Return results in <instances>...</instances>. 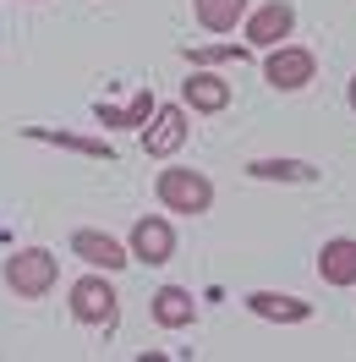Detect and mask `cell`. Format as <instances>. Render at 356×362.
<instances>
[{
    "label": "cell",
    "instance_id": "obj_15",
    "mask_svg": "<svg viewBox=\"0 0 356 362\" xmlns=\"http://www.w3.org/2000/svg\"><path fill=\"white\" fill-rule=\"evenodd\" d=\"M247 176L252 181H318L312 159H247Z\"/></svg>",
    "mask_w": 356,
    "mask_h": 362
},
{
    "label": "cell",
    "instance_id": "obj_17",
    "mask_svg": "<svg viewBox=\"0 0 356 362\" xmlns=\"http://www.w3.org/2000/svg\"><path fill=\"white\" fill-rule=\"evenodd\" d=\"M252 55V45H198V49H186V61L192 66H214V61H247Z\"/></svg>",
    "mask_w": 356,
    "mask_h": 362
},
{
    "label": "cell",
    "instance_id": "obj_16",
    "mask_svg": "<svg viewBox=\"0 0 356 362\" xmlns=\"http://www.w3.org/2000/svg\"><path fill=\"white\" fill-rule=\"evenodd\" d=\"M23 137L55 143V148H71V154H88V159H115V148L105 143V137H71V132H49V127H23Z\"/></svg>",
    "mask_w": 356,
    "mask_h": 362
},
{
    "label": "cell",
    "instance_id": "obj_7",
    "mask_svg": "<svg viewBox=\"0 0 356 362\" xmlns=\"http://www.w3.org/2000/svg\"><path fill=\"white\" fill-rule=\"evenodd\" d=\"M71 252L88 264V269H105V274H115V269H126L132 264V252L121 247L115 236H105V230H93V226H83V230H71Z\"/></svg>",
    "mask_w": 356,
    "mask_h": 362
},
{
    "label": "cell",
    "instance_id": "obj_11",
    "mask_svg": "<svg viewBox=\"0 0 356 362\" xmlns=\"http://www.w3.org/2000/svg\"><path fill=\"white\" fill-rule=\"evenodd\" d=\"M318 274L324 286H356V236H334L318 247Z\"/></svg>",
    "mask_w": 356,
    "mask_h": 362
},
{
    "label": "cell",
    "instance_id": "obj_14",
    "mask_svg": "<svg viewBox=\"0 0 356 362\" xmlns=\"http://www.w3.org/2000/svg\"><path fill=\"white\" fill-rule=\"evenodd\" d=\"M192 17L208 33H236V23H247V0H192Z\"/></svg>",
    "mask_w": 356,
    "mask_h": 362
},
{
    "label": "cell",
    "instance_id": "obj_1",
    "mask_svg": "<svg viewBox=\"0 0 356 362\" xmlns=\"http://www.w3.org/2000/svg\"><path fill=\"white\" fill-rule=\"evenodd\" d=\"M154 198L170 214H208L214 209V181L203 176V170H192V165H170V170H159Z\"/></svg>",
    "mask_w": 356,
    "mask_h": 362
},
{
    "label": "cell",
    "instance_id": "obj_6",
    "mask_svg": "<svg viewBox=\"0 0 356 362\" xmlns=\"http://www.w3.org/2000/svg\"><path fill=\"white\" fill-rule=\"evenodd\" d=\"M186 143V105H159L143 127V154L148 159H170Z\"/></svg>",
    "mask_w": 356,
    "mask_h": 362
},
{
    "label": "cell",
    "instance_id": "obj_13",
    "mask_svg": "<svg viewBox=\"0 0 356 362\" xmlns=\"http://www.w3.org/2000/svg\"><path fill=\"white\" fill-rule=\"evenodd\" d=\"M154 110H159L154 93H137L132 105H105V99H99V105H93V121H99L105 132H126V127H137V132H143Z\"/></svg>",
    "mask_w": 356,
    "mask_h": 362
},
{
    "label": "cell",
    "instance_id": "obj_3",
    "mask_svg": "<svg viewBox=\"0 0 356 362\" xmlns=\"http://www.w3.org/2000/svg\"><path fill=\"white\" fill-rule=\"evenodd\" d=\"M66 296H71V318H77V324H93V329H110V324H115L121 296H115V286L99 269H93V274H77Z\"/></svg>",
    "mask_w": 356,
    "mask_h": 362
},
{
    "label": "cell",
    "instance_id": "obj_2",
    "mask_svg": "<svg viewBox=\"0 0 356 362\" xmlns=\"http://www.w3.org/2000/svg\"><path fill=\"white\" fill-rule=\"evenodd\" d=\"M6 286H11V291L17 296H28V302H33V296H49L55 291V280H61V264H55V252H44V247H23V252H11V258H6Z\"/></svg>",
    "mask_w": 356,
    "mask_h": 362
},
{
    "label": "cell",
    "instance_id": "obj_12",
    "mask_svg": "<svg viewBox=\"0 0 356 362\" xmlns=\"http://www.w3.org/2000/svg\"><path fill=\"white\" fill-rule=\"evenodd\" d=\"M247 308L268 324H307L312 318V302L302 296H280V291H247Z\"/></svg>",
    "mask_w": 356,
    "mask_h": 362
},
{
    "label": "cell",
    "instance_id": "obj_10",
    "mask_svg": "<svg viewBox=\"0 0 356 362\" xmlns=\"http://www.w3.org/2000/svg\"><path fill=\"white\" fill-rule=\"evenodd\" d=\"M181 105H186L192 115H220L225 105H230V83L198 66L192 77H186V83H181Z\"/></svg>",
    "mask_w": 356,
    "mask_h": 362
},
{
    "label": "cell",
    "instance_id": "obj_9",
    "mask_svg": "<svg viewBox=\"0 0 356 362\" xmlns=\"http://www.w3.org/2000/svg\"><path fill=\"white\" fill-rule=\"evenodd\" d=\"M148 313H154L159 329H192V324H198V302H192L186 286H159V291L148 296Z\"/></svg>",
    "mask_w": 356,
    "mask_h": 362
},
{
    "label": "cell",
    "instance_id": "obj_4",
    "mask_svg": "<svg viewBox=\"0 0 356 362\" xmlns=\"http://www.w3.org/2000/svg\"><path fill=\"white\" fill-rule=\"evenodd\" d=\"M263 77L280 93H296V88H307L312 77H318V55H312L307 45H274L263 55Z\"/></svg>",
    "mask_w": 356,
    "mask_h": 362
},
{
    "label": "cell",
    "instance_id": "obj_5",
    "mask_svg": "<svg viewBox=\"0 0 356 362\" xmlns=\"http://www.w3.org/2000/svg\"><path fill=\"white\" fill-rule=\"evenodd\" d=\"M247 45L252 49H274L290 39V28H296V6L290 0H263L258 11H247Z\"/></svg>",
    "mask_w": 356,
    "mask_h": 362
},
{
    "label": "cell",
    "instance_id": "obj_18",
    "mask_svg": "<svg viewBox=\"0 0 356 362\" xmlns=\"http://www.w3.org/2000/svg\"><path fill=\"white\" fill-rule=\"evenodd\" d=\"M345 99H351V110H356V77H351V88H345Z\"/></svg>",
    "mask_w": 356,
    "mask_h": 362
},
{
    "label": "cell",
    "instance_id": "obj_8",
    "mask_svg": "<svg viewBox=\"0 0 356 362\" xmlns=\"http://www.w3.org/2000/svg\"><path fill=\"white\" fill-rule=\"evenodd\" d=\"M170 252H176V230L165 214H143L132 226V258L137 264H170Z\"/></svg>",
    "mask_w": 356,
    "mask_h": 362
}]
</instances>
